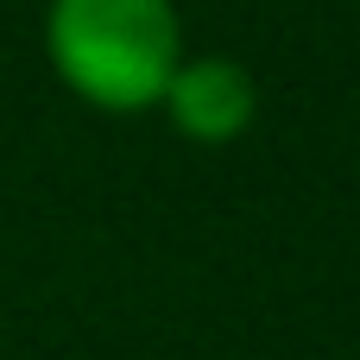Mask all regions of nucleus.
<instances>
[{"label": "nucleus", "instance_id": "obj_1", "mask_svg": "<svg viewBox=\"0 0 360 360\" xmlns=\"http://www.w3.org/2000/svg\"><path fill=\"white\" fill-rule=\"evenodd\" d=\"M44 44L57 76L95 108H152L184 63L171 0H51Z\"/></svg>", "mask_w": 360, "mask_h": 360}, {"label": "nucleus", "instance_id": "obj_2", "mask_svg": "<svg viewBox=\"0 0 360 360\" xmlns=\"http://www.w3.org/2000/svg\"><path fill=\"white\" fill-rule=\"evenodd\" d=\"M165 101H171V120H177L190 139L221 146V139H234V133L253 127L259 89H253V76H247L234 57H190V63L171 70Z\"/></svg>", "mask_w": 360, "mask_h": 360}]
</instances>
